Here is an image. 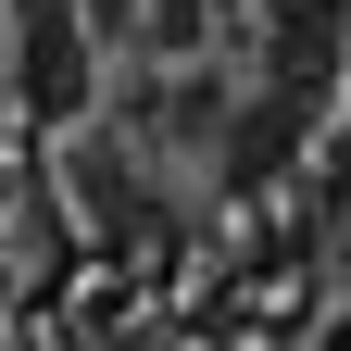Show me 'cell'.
<instances>
[{"mask_svg": "<svg viewBox=\"0 0 351 351\" xmlns=\"http://www.w3.org/2000/svg\"><path fill=\"white\" fill-rule=\"evenodd\" d=\"M25 88H38V113H75V101H88V63H75V38H63V25H38V38H25Z\"/></svg>", "mask_w": 351, "mask_h": 351, "instance_id": "obj_1", "label": "cell"}]
</instances>
